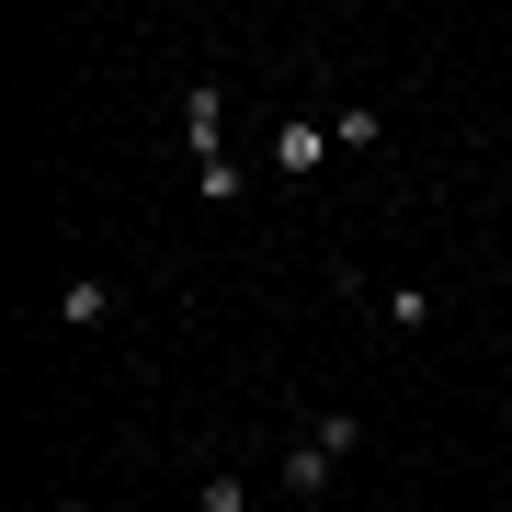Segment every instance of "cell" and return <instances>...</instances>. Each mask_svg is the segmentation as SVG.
<instances>
[{"label":"cell","instance_id":"obj_1","mask_svg":"<svg viewBox=\"0 0 512 512\" xmlns=\"http://www.w3.org/2000/svg\"><path fill=\"white\" fill-rule=\"evenodd\" d=\"M183 148H194V160H217V148H228V92H217V80H194V92H183Z\"/></svg>","mask_w":512,"mask_h":512},{"label":"cell","instance_id":"obj_2","mask_svg":"<svg viewBox=\"0 0 512 512\" xmlns=\"http://www.w3.org/2000/svg\"><path fill=\"white\" fill-rule=\"evenodd\" d=\"M57 330H103L114 319V296H103V274H69V285H57V308H46Z\"/></svg>","mask_w":512,"mask_h":512},{"label":"cell","instance_id":"obj_3","mask_svg":"<svg viewBox=\"0 0 512 512\" xmlns=\"http://www.w3.org/2000/svg\"><path fill=\"white\" fill-rule=\"evenodd\" d=\"M319 160H330V126H274V171L285 183H308Z\"/></svg>","mask_w":512,"mask_h":512},{"label":"cell","instance_id":"obj_4","mask_svg":"<svg viewBox=\"0 0 512 512\" xmlns=\"http://www.w3.org/2000/svg\"><path fill=\"white\" fill-rule=\"evenodd\" d=\"M330 467H342V456H330L319 433H308V444H285V490H296V501H319V490H330Z\"/></svg>","mask_w":512,"mask_h":512},{"label":"cell","instance_id":"obj_5","mask_svg":"<svg viewBox=\"0 0 512 512\" xmlns=\"http://www.w3.org/2000/svg\"><path fill=\"white\" fill-rule=\"evenodd\" d=\"M376 137H387L376 103H342V114H330V148H376Z\"/></svg>","mask_w":512,"mask_h":512},{"label":"cell","instance_id":"obj_6","mask_svg":"<svg viewBox=\"0 0 512 512\" xmlns=\"http://www.w3.org/2000/svg\"><path fill=\"white\" fill-rule=\"evenodd\" d=\"M376 319H387V330H421V319H433V296H421V285H387Z\"/></svg>","mask_w":512,"mask_h":512}]
</instances>
